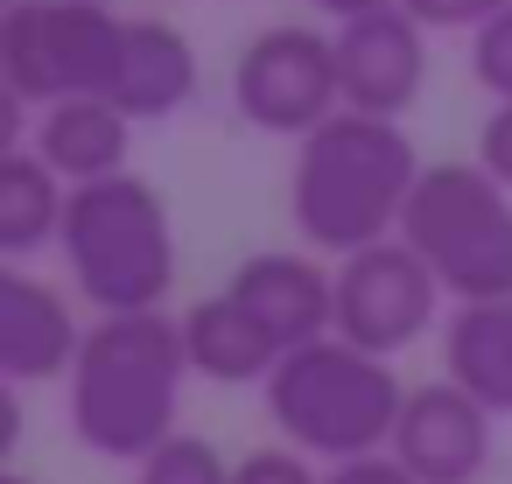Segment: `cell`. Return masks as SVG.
Instances as JSON below:
<instances>
[{"mask_svg": "<svg viewBox=\"0 0 512 484\" xmlns=\"http://www.w3.org/2000/svg\"><path fill=\"white\" fill-rule=\"evenodd\" d=\"M197 99V50L169 22H134L127 29V64L113 85V106L127 120H169Z\"/></svg>", "mask_w": 512, "mask_h": 484, "instance_id": "obj_15", "label": "cell"}, {"mask_svg": "<svg viewBox=\"0 0 512 484\" xmlns=\"http://www.w3.org/2000/svg\"><path fill=\"white\" fill-rule=\"evenodd\" d=\"M85 351L78 309L57 295V281H36L29 267L0 274V379L8 386H36V379H71Z\"/></svg>", "mask_w": 512, "mask_h": 484, "instance_id": "obj_12", "label": "cell"}, {"mask_svg": "<svg viewBox=\"0 0 512 484\" xmlns=\"http://www.w3.org/2000/svg\"><path fill=\"white\" fill-rule=\"evenodd\" d=\"M477 162L512 190V106H491V120L477 127Z\"/></svg>", "mask_w": 512, "mask_h": 484, "instance_id": "obj_22", "label": "cell"}, {"mask_svg": "<svg viewBox=\"0 0 512 484\" xmlns=\"http://www.w3.org/2000/svg\"><path fill=\"white\" fill-rule=\"evenodd\" d=\"M8 8H22V0H8Z\"/></svg>", "mask_w": 512, "mask_h": 484, "instance_id": "obj_26", "label": "cell"}, {"mask_svg": "<svg viewBox=\"0 0 512 484\" xmlns=\"http://www.w3.org/2000/svg\"><path fill=\"white\" fill-rule=\"evenodd\" d=\"M127 29L106 0H22L0 8V71L15 113H43L57 99H113L127 64Z\"/></svg>", "mask_w": 512, "mask_h": 484, "instance_id": "obj_6", "label": "cell"}, {"mask_svg": "<svg viewBox=\"0 0 512 484\" xmlns=\"http://www.w3.org/2000/svg\"><path fill=\"white\" fill-rule=\"evenodd\" d=\"M323 484H414L393 456H358V463H330Z\"/></svg>", "mask_w": 512, "mask_h": 484, "instance_id": "obj_23", "label": "cell"}, {"mask_svg": "<svg viewBox=\"0 0 512 484\" xmlns=\"http://www.w3.org/2000/svg\"><path fill=\"white\" fill-rule=\"evenodd\" d=\"M64 211H71L64 176L29 141H15V155L0 162V253H8V267H22L29 253L64 239Z\"/></svg>", "mask_w": 512, "mask_h": 484, "instance_id": "obj_17", "label": "cell"}, {"mask_svg": "<svg viewBox=\"0 0 512 484\" xmlns=\"http://www.w3.org/2000/svg\"><path fill=\"white\" fill-rule=\"evenodd\" d=\"M400 239L428 260L442 295L463 302H512V190L484 162H428Z\"/></svg>", "mask_w": 512, "mask_h": 484, "instance_id": "obj_5", "label": "cell"}, {"mask_svg": "<svg viewBox=\"0 0 512 484\" xmlns=\"http://www.w3.org/2000/svg\"><path fill=\"white\" fill-rule=\"evenodd\" d=\"M183 351H190V372L197 379H218V386H267V372L281 365V344L232 302V295H204L190 302L183 316Z\"/></svg>", "mask_w": 512, "mask_h": 484, "instance_id": "obj_14", "label": "cell"}, {"mask_svg": "<svg viewBox=\"0 0 512 484\" xmlns=\"http://www.w3.org/2000/svg\"><path fill=\"white\" fill-rule=\"evenodd\" d=\"M470 78H477L498 106H512V8L491 15V22L470 36Z\"/></svg>", "mask_w": 512, "mask_h": 484, "instance_id": "obj_19", "label": "cell"}, {"mask_svg": "<svg viewBox=\"0 0 512 484\" xmlns=\"http://www.w3.org/2000/svg\"><path fill=\"white\" fill-rule=\"evenodd\" d=\"M428 78V29L407 8H379L358 22H337V85H344V113H372V120H400L421 99Z\"/></svg>", "mask_w": 512, "mask_h": 484, "instance_id": "obj_10", "label": "cell"}, {"mask_svg": "<svg viewBox=\"0 0 512 484\" xmlns=\"http://www.w3.org/2000/svg\"><path fill=\"white\" fill-rule=\"evenodd\" d=\"M0 484H36V477H22V470H8V477H0Z\"/></svg>", "mask_w": 512, "mask_h": 484, "instance_id": "obj_25", "label": "cell"}, {"mask_svg": "<svg viewBox=\"0 0 512 484\" xmlns=\"http://www.w3.org/2000/svg\"><path fill=\"white\" fill-rule=\"evenodd\" d=\"M232 484H323V477H316V463H309L302 449L267 442V449H253V456L232 463Z\"/></svg>", "mask_w": 512, "mask_h": 484, "instance_id": "obj_20", "label": "cell"}, {"mask_svg": "<svg viewBox=\"0 0 512 484\" xmlns=\"http://www.w3.org/2000/svg\"><path fill=\"white\" fill-rule=\"evenodd\" d=\"M57 246H64V267H71V288L99 316H148L176 288V225H169V204L134 169L71 190Z\"/></svg>", "mask_w": 512, "mask_h": 484, "instance_id": "obj_4", "label": "cell"}, {"mask_svg": "<svg viewBox=\"0 0 512 484\" xmlns=\"http://www.w3.org/2000/svg\"><path fill=\"white\" fill-rule=\"evenodd\" d=\"M421 155L400 120L372 113H337L309 141H295V176H288V218L316 253H365L400 239L407 197L421 183Z\"/></svg>", "mask_w": 512, "mask_h": 484, "instance_id": "obj_1", "label": "cell"}, {"mask_svg": "<svg viewBox=\"0 0 512 484\" xmlns=\"http://www.w3.org/2000/svg\"><path fill=\"white\" fill-rule=\"evenodd\" d=\"M134 484H232V463H225L218 442H204V435H169V442L141 463Z\"/></svg>", "mask_w": 512, "mask_h": 484, "instance_id": "obj_18", "label": "cell"}, {"mask_svg": "<svg viewBox=\"0 0 512 484\" xmlns=\"http://www.w3.org/2000/svg\"><path fill=\"white\" fill-rule=\"evenodd\" d=\"M106 8H113V0H106Z\"/></svg>", "mask_w": 512, "mask_h": 484, "instance_id": "obj_27", "label": "cell"}, {"mask_svg": "<svg viewBox=\"0 0 512 484\" xmlns=\"http://www.w3.org/2000/svg\"><path fill=\"white\" fill-rule=\"evenodd\" d=\"M127 134H134V120H127L113 99H57V106L36 113L29 148H36L71 190H85V183H106V176L127 169Z\"/></svg>", "mask_w": 512, "mask_h": 484, "instance_id": "obj_13", "label": "cell"}, {"mask_svg": "<svg viewBox=\"0 0 512 484\" xmlns=\"http://www.w3.org/2000/svg\"><path fill=\"white\" fill-rule=\"evenodd\" d=\"M442 379L477 407L512 414V302H463L442 330Z\"/></svg>", "mask_w": 512, "mask_h": 484, "instance_id": "obj_16", "label": "cell"}, {"mask_svg": "<svg viewBox=\"0 0 512 484\" xmlns=\"http://www.w3.org/2000/svg\"><path fill=\"white\" fill-rule=\"evenodd\" d=\"M260 393H267V421L281 428V442L302 456H323V463L386 456L400 407H407L393 358H372L344 337H316V344L288 351Z\"/></svg>", "mask_w": 512, "mask_h": 484, "instance_id": "obj_3", "label": "cell"}, {"mask_svg": "<svg viewBox=\"0 0 512 484\" xmlns=\"http://www.w3.org/2000/svg\"><path fill=\"white\" fill-rule=\"evenodd\" d=\"M225 295L281 344V358L316 337H337V274L309 253H253L232 267Z\"/></svg>", "mask_w": 512, "mask_h": 484, "instance_id": "obj_11", "label": "cell"}, {"mask_svg": "<svg viewBox=\"0 0 512 484\" xmlns=\"http://www.w3.org/2000/svg\"><path fill=\"white\" fill-rule=\"evenodd\" d=\"M183 379H190V351H183V323L169 309L99 316L71 365V435L92 456L141 470L169 435H183L176 428Z\"/></svg>", "mask_w": 512, "mask_h": 484, "instance_id": "obj_2", "label": "cell"}, {"mask_svg": "<svg viewBox=\"0 0 512 484\" xmlns=\"http://www.w3.org/2000/svg\"><path fill=\"white\" fill-rule=\"evenodd\" d=\"M435 309H442V281L428 274V260L407 239L337 260V337L344 344H358L372 358H400L407 344H421L435 330Z\"/></svg>", "mask_w": 512, "mask_h": 484, "instance_id": "obj_8", "label": "cell"}, {"mask_svg": "<svg viewBox=\"0 0 512 484\" xmlns=\"http://www.w3.org/2000/svg\"><path fill=\"white\" fill-rule=\"evenodd\" d=\"M491 421L498 414L477 407L456 379H428V386H407V407H400L386 456L414 484H477L491 463Z\"/></svg>", "mask_w": 512, "mask_h": 484, "instance_id": "obj_9", "label": "cell"}, {"mask_svg": "<svg viewBox=\"0 0 512 484\" xmlns=\"http://www.w3.org/2000/svg\"><path fill=\"white\" fill-rule=\"evenodd\" d=\"M400 8H407L421 29H470V36H477L491 15L512 8V0H400Z\"/></svg>", "mask_w": 512, "mask_h": 484, "instance_id": "obj_21", "label": "cell"}, {"mask_svg": "<svg viewBox=\"0 0 512 484\" xmlns=\"http://www.w3.org/2000/svg\"><path fill=\"white\" fill-rule=\"evenodd\" d=\"M309 8H323L330 22H358V15H379V8H400V0H309Z\"/></svg>", "mask_w": 512, "mask_h": 484, "instance_id": "obj_24", "label": "cell"}, {"mask_svg": "<svg viewBox=\"0 0 512 484\" xmlns=\"http://www.w3.org/2000/svg\"><path fill=\"white\" fill-rule=\"evenodd\" d=\"M232 106L260 134L309 141L323 120L344 113L337 36H323V29H260L232 64Z\"/></svg>", "mask_w": 512, "mask_h": 484, "instance_id": "obj_7", "label": "cell"}]
</instances>
